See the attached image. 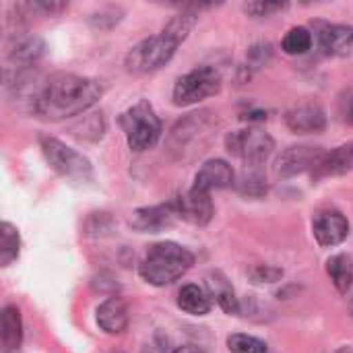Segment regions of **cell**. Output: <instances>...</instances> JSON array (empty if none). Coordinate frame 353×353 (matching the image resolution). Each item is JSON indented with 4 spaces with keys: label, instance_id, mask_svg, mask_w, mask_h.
<instances>
[{
    "label": "cell",
    "instance_id": "cell-26",
    "mask_svg": "<svg viewBox=\"0 0 353 353\" xmlns=\"http://www.w3.org/2000/svg\"><path fill=\"white\" fill-rule=\"evenodd\" d=\"M17 10H25L27 17L39 14V17H58L62 10L68 8L66 2H48V0H35V2H21L14 6Z\"/></svg>",
    "mask_w": 353,
    "mask_h": 353
},
{
    "label": "cell",
    "instance_id": "cell-9",
    "mask_svg": "<svg viewBox=\"0 0 353 353\" xmlns=\"http://www.w3.org/2000/svg\"><path fill=\"white\" fill-rule=\"evenodd\" d=\"M174 209H176V215L178 219L182 221H188L192 225H207L211 219H213V213H215V207H213V201H211V194L209 192H203L199 188H188L184 192H180L174 201H172Z\"/></svg>",
    "mask_w": 353,
    "mask_h": 353
},
{
    "label": "cell",
    "instance_id": "cell-33",
    "mask_svg": "<svg viewBox=\"0 0 353 353\" xmlns=\"http://www.w3.org/2000/svg\"><path fill=\"white\" fill-rule=\"evenodd\" d=\"M335 353H353L352 347H341V350H337Z\"/></svg>",
    "mask_w": 353,
    "mask_h": 353
},
{
    "label": "cell",
    "instance_id": "cell-10",
    "mask_svg": "<svg viewBox=\"0 0 353 353\" xmlns=\"http://www.w3.org/2000/svg\"><path fill=\"white\" fill-rule=\"evenodd\" d=\"M312 234L323 248H333L350 236V221L339 211H321L312 221Z\"/></svg>",
    "mask_w": 353,
    "mask_h": 353
},
{
    "label": "cell",
    "instance_id": "cell-20",
    "mask_svg": "<svg viewBox=\"0 0 353 353\" xmlns=\"http://www.w3.org/2000/svg\"><path fill=\"white\" fill-rule=\"evenodd\" d=\"M207 288L211 292V296L215 298V302L219 304L221 310H225L228 314H238L240 312V302L234 294V288L228 283V279L221 273H213L207 277Z\"/></svg>",
    "mask_w": 353,
    "mask_h": 353
},
{
    "label": "cell",
    "instance_id": "cell-22",
    "mask_svg": "<svg viewBox=\"0 0 353 353\" xmlns=\"http://www.w3.org/2000/svg\"><path fill=\"white\" fill-rule=\"evenodd\" d=\"M21 252V238H19V230L8 223L2 221L0 223V265L8 267L19 259Z\"/></svg>",
    "mask_w": 353,
    "mask_h": 353
},
{
    "label": "cell",
    "instance_id": "cell-29",
    "mask_svg": "<svg viewBox=\"0 0 353 353\" xmlns=\"http://www.w3.org/2000/svg\"><path fill=\"white\" fill-rule=\"evenodd\" d=\"M271 56H273L271 43H267V41L254 43V46L248 50V66H252V68H263V66L269 64Z\"/></svg>",
    "mask_w": 353,
    "mask_h": 353
},
{
    "label": "cell",
    "instance_id": "cell-6",
    "mask_svg": "<svg viewBox=\"0 0 353 353\" xmlns=\"http://www.w3.org/2000/svg\"><path fill=\"white\" fill-rule=\"evenodd\" d=\"M223 79L221 72L213 66H196L194 70L182 74L172 93V101L178 108L194 105L207 97H213L221 91Z\"/></svg>",
    "mask_w": 353,
    "mask_h": 353
},
{
    "label": "cell",
    "instance_id": "cell-18",
    "mask_svg": "<svg viewBox=\"0 0 353 353\" xmlns=\"http://www.w3.org/2000/svg\"><path fill=\"white\" fill-rule=\"evenodd\" d=\"M353 170V141L335 147L331 153L325 155L321 168L314 172L316 178H329V176H343Z\"/></svg>",
    "mask_w": 353,
    "mask_h": 353
},
{
    "label": "cell",
    "instance_id": "cell-4",
    "mask_svg": "<svg viewBox=\"0 0 353 353\" xmlns=\"http://www.w3.org/2000/svg\"><path fill=\"white\" fill-rule=\"evenodd\" d=\"M118 122H120V128L126 137L130 151L134 153L155 147V143L161 137V120L147 99H141L128 110H124Z\"/></svg>",
    "mask_w": 353,
    "mask_h": 353
},
{
    "label": "cell",
    "instance_id": "cell-12",
    "mask_svg": "<svg viewBox=\"0 0 353 353\" xmlns=\"http://www.w3.org/2000/svg\"><path fill=\"white\" fill-rule=\"evenodd\" d=\"M236 184V172L225 159H209L201 165V170L194 176V188L209 192L211 190H223Z\"/></svg>",
    "mask_w": 353,
    "mask_h": 353
},
{
    "label": "cell",
    "instance_id": "cell-28",
    "mask_svg": "<svg viewBox=\"0 0 353 353\" xmlns=\"http://www.w3.org/2000/svg\"><path fill=\"white\" fill-rule=\"evenodd\" d=\"M283 277V271L273 267V265H256L250 271V279L256 285H265V283H275Z\"/></svg>",
    "mask_w": 353,
    "mask_h": 353
},
{
    "label": "cell",
    "instance_id": "cell-5",
    "mask_svg": "<svg viewBox=\"0 0 353 353\" xmlns=\"http://www.w3.org/2000/svg\"><path fill=\"white\" fill-rule=\"evenodd\" d=\"M39 149L48 161V165L58 176L72 180V182H87L93 178L91 161L77 149L58 141L56 137H46V134L39 137Z\"/></svg>",
    "mask_w": 353,
    "mask_h": 353
},
{
    "label": "cell",
    "instance_id": "cell-15",
    "mask_svg": "<svg viewBox=\"0 0 353 353\" xmlns=\"http://www.w3.org/2000/svg\"><path fill=\"white\" fill-rule=\"evenodd\" d=\"M46 54V43L37 35H17L6 48L8 68H27Z\"/></svg>",
    "mask_w": 353,
    "mask_h": 353
},
{
    "label": "cell",
    "instance_id": "cell-3",
    "mask_svg": "<svg viewBox=\"0 0 353 353\" xmlns=\"http://www.w3.org/2000/svg\"><path fill=\"white\" fill-rule=\"evenodd\" d=\"M194 265V254L176 242H157L145 252L139 275L145 283L155 288H165L178 281Z\"/></svg>",
    "mask_w": 353,
    "mask_h": 353
},
{
    "label": "cell",
    "instance_id": "cell-17",
    "mask_svg": "<svg viewBox=\"0 0 353 353\" xmlns=\"http://www.w3.org/2000/svg\"><path fill=\"white\" fill-rule=\"evenodd\" d=\"M2 353H17L23 343V321L17 306H4L0 316Z\"/></svg>",
    "mask_w": 353,
    "mask_h": 353
},
{
    "label": "cell",
    "instance_id": "cell-13",
    "mask_svg": "<svg viewBox=\"0 0 353 353\" xmlns=\"http://www.w3.org/2000/svg\"><path fill=\"white\" fill-rule=\"evenodd\" d=\"M319 50L325 56H345L353 48V27L337 23H319L316 27Z\"/></svg>",
    "mask_w": 353,
    "mask_h": 353
},
{
    "label": "cell",
    "instance_id": "cell-2",
    "mask_svg": "<svg viewBox=\"0 0 353 353\" xmlns=\"http://www.w3.org/2000/svg\"><path fill=\"white\" fill-rule=\"evenodd\" d=\"M199 8H203V4L180 6V12L174 14L157 35H151L132 46V50H128L124 58L126 70L132 74H147L165 66L174 58L178 46L184 43L194 29L199 21Z\"/></svg>",
    "mask_w": 353,
    "mask_h": 353
},
{
    "label": "cell",
    "instance_id": "cell-23",
    "mask_svg": "<svg viewBox=\"0 0 353 353\" xmlns=\"http://www.w3.org/2000/svg\"><path fill=\"white\" fill-rule=\"evenodd\" d=\"M312 31L306 27H292L281 39V50L290 56H304L312 48Z\"/></svg>",
    "mask_w": 353,
    "mask_h": 353
},
{
    "label": "cell",
    "instance_id": "cell-30",
    "mask_svg": "<svg viewBox=\"0 0 353 353\" xmlns=\"http://www.w3.org/2000/svg\"><path fill=\"white\" fill-rule=\"evenodd\" d=\"M283 8H288V2H263V0H259V2H246L244 4V10L252 17H269V14L283 10Z\"/></svg>",
    "mask_w": 353,
    "mask_h": 353
},
{
    "label": "cell",
    "instance_id": "cell-31",
    "mask_svg": "<svg viewBox=\"0 0 353 353\" xmlns=\"http://www.w3.org/2000/svg\"><path fill=\"white\" fill-rule=\"evenodd\" d=\"M339 116L343 122L353 124V89H347L339 95Z\"/></svg>",
    "mask_w": 353,
    "mask_h": 353
},
{
    "label": "cell",
    "instance_id": "cell-1",
    "mask_svg": "<svg viewBox=\"0 0 353 353\" xmlns=\"http://www.w3.org/2000/svg\"><path fill=\"white\" fill-rule=\"evenodd\" d=\"M101 95L103 87L95 79L72 72H54L33 93L31 110L41 120L58 122L83 116L99 101Z\"/></svg>",
    "mask_w": 353,
    "mask_h": 353
},
{
    "label": "cell",
    "instance_id": "cell-24",
    "mask_svg": "<svg viewBox=\"0 0 353 353\" xmlns=\"http://www.w3.org/2000/svg\"><path fill=\"white\" fill-rule=\"evenodd\" d=\"M105 130V122L101 114H91V116H83V122L72 126V134L85 141H97L103 137Z\"/></svg>",
    "mask_w": 353,
    "mask_h": 353
},
{
    "label": "cell",
    "instance_id": "cell-11",
    "mask_svg": "<svg viewBox=\"0 0 353 353\" xmlns=\"http://www.w3.org/2000/svg\"><path fill=\"white\" fill-rule=\"evenodd\" d=\"M176 209L170 203L165 205H153V207H141L130 213L128 225L141 234H157L165 228H170L176 221Z\"/></svg>",
    "mask_w": 353,
    "mask_h": 353
},
{
    "label": "cell",
    "instance_id": "cell-21",
    "mask_svg": "<svg viewBox=\"0 0 353 353\" xmlns=\"http://www.w3.org/2000/svg\"><path fill=\"white\" fill-rule=\"evenodd\" d=\"M327 273L339 294H347L353 283V263L347 254H335L327 261Z\"/></svg>",
    "mask_w": 353,
    "mask_h": 353
},
{
    "label": "cell",
    "instance_id": "cell-8",
    "mask_svg": "<svg viewBox=\"0 0 353 353\" xmlns=\"http://www.w3.org/2000/svg\"><path fill=\"white\" fill-rule=\"evenodd\" d=\"M327 151L323 147H312V145H292L288 147L275 163V170L281 178H294L304 172H316L325 159Z\"/></svg>",
    "mask_w": 353,
    "mask_h": 353
},
{
    "label": "cell",
    "instance_id": "cell-25",
    "mask_svg": "<svg viewBox=\"0 0 353 353\" xmlns=\"http://www.w3.org/2000/svg\"><path fill=\"white\" fill-rule=\"evenodd\" d=\"M228 350L232 353H269V347L252 337V335H244V333H234L228 337Z\"/></svg>",
    "mask_w": 353,
    "mask_h": 353
},
{
    "label": "cell",
    "instance_id": "cell-14",
    "mask_svg": "<svg viewBox=\"0 0 353 353\" xmlns=\"http://www.w3.org/2000/svg\"><path fill=\"white\" fill-rule=\"evenodd\" d=\"M285 124L294 134H319L327 126V114L319 103H302L285 114Z\"/></svg>",
    "mask_w": 353,
    "mask_h": 353
},
{
    "label": "cell",
    "instance_id": "cell-32",
    "mask_svg": "<svg viewBox=\"0 0 353 353\" xmlns=\"http://www.w3.org/2000/svg\"><path fill=\"white\" fill-rule=\"evenodd\" d=\"M174 353H205L203 350H199V347H194V345H182V347H178Z\"/></svg>",
    "mask_w": 353,
    "mask_h": 353
},
{
    "label": "cell",
    "instance_id": "cell-7",
    "mask_svg": "<svg viewBox=\"0 0 353 353\" xmlns=\"http://www.w3.org/2000/svg\"><path fill=\"white\" fill-rule=\"evenodd\" d=\"M225 149L244 161L246 168H261L275 149V141L269 132L248 126L242 130H234L225 137Z\"/></svg>",
    "mask_w": 353,
    "mask_h": 353
},
{
    "label": "cell",
    "instance_id": "cell-27",
    "mask_svg": "<svg viewBox=\"0 0 353 353\" xmlns=\"http://www.w3.org/2000/svg\"><path fill=\"white\" fill-rule=\"evenodd\" d=\"M240 190L248 196H261L267 192V180H265L261 168H246V172L240 180Z\"/></svg>",
    "mask_w": 353,
    "mask_h": 353
},
{
    "label": "cell",
    "instance_id": "cell-16",
    "mask_svg": "<svg viewBox=\"0 0 353 353\" xmlns=\"http://www.w3.org/2000/svg\"><path fill=\"white\" fill-rule=\"evenodd\" d=\"M95 321L99 329L108 335H120L128 327V308L122 298L112 296L103 300L95 310Z\"/></svg>",
    "mask_w": 353,
    "mask_h": 353
},
{
    "label": "cell",
    "instance_id": "cell-19",
    "mask_svg": "<svg viewBox=\"0 0 353 353\" xmlns=\"http://www.w3.org/2000/svg\"><path fill=\"white\" fill-rule=\"evenodd\" d=\"M178 308L192 316H205L211 312V300L199 285L188 283L178 292Z\"/></svg>",
    "mask_w": 353,
    "mask_h": 353
}]
</instances>
